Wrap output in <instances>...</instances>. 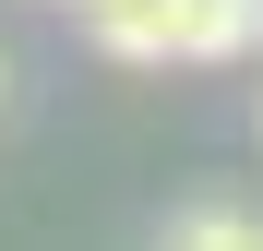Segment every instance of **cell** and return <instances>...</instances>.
I'll use <instances>...</instances> for the list:
<instances>
[{"label":"cell","instance_id":"3957f363","mask_svg":"<svg viewBox=\"0 0 263 251\" xmlns=\"http://www.w3.org/2000/svg\"><path fill=\"white\" fill-rule=\"evenodd\" d=\"M0 84H12V72H0Z\"/></svg>","mask_w":263,"mask_h":251},{"label":"cell","instance_id":"7a4b0ae2","mask_svg":"<svg viewBox=\"0 0 263 251\" xmlns=\"http://www.w3.org/2000/svg\"><path fill=\"white\" fill-rule=\"evenodd\" d=\"M167 251H263V216H239V203H192V216L167 227Z\"/></svg>","mask_w":263,"mask_h":251},{"label":"cell","instance_id":"6da1fadb","mask_svg":"<svg viewBox=\"0 0 263 251\" xmlns=\"http://www.w3.org/2000/svg\"><path fill=\"white\" fill-rule=\"evenodd\" d=\"M108 60H239L263 12L251 0H72Z\"/></svg>","mask_w":263,"mask_h":251}]
</instances>
